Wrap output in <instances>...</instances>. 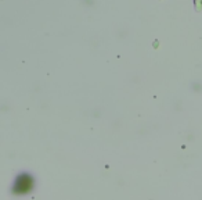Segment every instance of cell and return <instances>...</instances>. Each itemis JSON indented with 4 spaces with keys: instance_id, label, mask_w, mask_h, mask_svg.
Instances as JSON below:
<instances>
[{
    "instance_id": "1",
    "label": "cell",
    "mask_w": 202,
    "mask_h": 200,
    "mask_svg": "<svg viewBox=\"0 0 202 200\" xmlns=\"http://www.w3.org/2000/svg\"><path fill=\"white\" fill-rule=\"evenodd\" d=\"M33 188V181L29 175H22L17 179V183H15V192L17 193H26Z\"/></svg>"
}]
</instances>
